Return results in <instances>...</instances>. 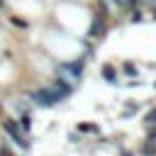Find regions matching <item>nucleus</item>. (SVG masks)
I'll return each mask as SVG.
<instances>
[{
	"mask_svg": "<svg viewBox=\"0 0 156 156\" xmlns=\"http://www.w3.org/2000/svg\"><path fill=\"white\" fill-rule=\"evenodd\" d=\"M122 71H124V73H127V76H132V78H136V73H139V71H136V66H134V63H124V66H122Z\"/></svg>",
	"mask_w": 156,
	"mask_h": 156,
	"instance_id": "obj_9",
	"label": "nucleus"
},
{
	"mask_svg": "<svg viewBox=\"0 0 156 156\" xmlns=\"http://www.w3.org/2000/svg\"><path fill=\"white\" fill-rule=\"evenodd\" d=\"M129 22H132V24H139V22H144V10H141V7H134V10H129Z\"/></svg>",
	"mask_w": 156,
	"mask_h": 156,
	"instance_id": "obj_6",
	"label": "nucleus"
},
{
	"mask_svg": "<svg viewBox=\"0 0 156 156\" xmlns=\"http://www.w3.org/2000/svg\"><path fill=\"white\" fill-rule=\"evenodd\" d=\"M2 129H5V134L22 149V151H29V141L24 139V132H22V127H20V122L17 119H10V117H5L2 119Z\"/></svg>",
	"mask_w": 156,
	"mask_h": 156,
	"instance_id": "obj_1",
	"label": "nucleus"
},
{
	"mask_svg": "<svg viewBox=\"0 0 156 156\" xmlns=\"http://www.w3.org/2000/svg\"><path fill=\"white\" fill-rule=\"evenodd\" d=\"M144 124H146V127H149V124H156V107L144 115Z\"/></svg>",
	"mask_w": 156,
	"mask_h": 156,
	"instance_id": "obj_10",
	"label": "nucleus"
},
{
	"mask_svg": "<svg viewBox=\"0 0 156 156\" xmlns=\"http://www.w3.org/2000/svg\"><path fill=\"white\" fill-rule=\"evenodd\" d=\"M139 151H141V154H156V139H146Z\"/></svg>",
	"mask_w": 156,
	"mask_h": 156,
	"instance_id": "obj_8",
	"label": "nucleus"
},
{
	"mask_svg": "<svg viewBox=\"0 0 156 156\" xmlns=\"http://www.w3.org/2000/svg\"><path fill=\"white\" fill-rule=\"evenodd\" d=\"M0 7H2V0H0Z\"/></svg>",
	"mask_w": 156,
	"mask_h": 156,
	"instance_id": "obj_13",
	"label": "nucleus"
},
{
	"mask_svg": "<svg viewBox=\"0 0 156 156\" xmlns=\"http://www.w3.org/2000/svg\"><path fill=\"white\" fill-rule=\"evenodd\" d=\"M17 122H20V127H22V132L27 134V132L32 129V112H29V110H22V112H20V119H17Z\"/></svg>",
	"mask_w": 156,
	"mask_h": 156,
	"instance_id": "obj_5",
	"label": "nucleus"
},
{
	"mask_svg": "<svg viewBox=\"0 0 156 156\" xmlns=\"http://www.w3.org/2000/svg\"><path fill=\"white\" fill-rule=\"evenodd\" d=\"M10 22H12V24H15V27H20V29H27V27H29V22H24V20H22V17H12V20H10Z\"/></svg>",
	"mask_w": 156,
	"mask_h": 156,
	"instance_id": "obj_11",
	"label": "nucleus"
},
{
	"mask_svg": "<svg viewBox=\"0 0 156 156\" xmlns=\"http://www.w3.org/2000/svg\"><path fill=\"white\" fill-rule=\"evenodd\" d=\"M100 76H102L107 83H112V85L117 83V71H115V66H107V63H105V66L100 68Z\"/></svg>",
	"mask_w": 156,
	"mask_h": 156,
	"instance_id": "obj_4",
	"label": "nucleus"
},
{
	"mask_svg": "<svg viewBox=\"0 0 156 156\" xmlns=\"http://www.w3.org/2000/svg\"><path fill=\"white\" fill-rule=\"evenodd\" d=\"M78 132H83V134H100V127L98 124H88V122H83V124H78Z\"/></svg>",
	"mask_w": 156,
	"mask_h": 156,
	"instance_id": "obj_7",
	"label": "nucleus"
},
{
	"mask_svg": "<svg viewBox=\"0 0 156 156\" xmlns=\"http://www.w3.org/2000/svg\"><path fill=\"white\" fill-rule=\"evenodd\" d=\"M83 66H85V56H80L76 61H68V63H58V68H56L58 73L56 76H61L66 80H78L83 76Z\"/></svg>",
	"mask_w": 156,
	"mask_h": 156,
	"instance_id": "obj_2",
	"label": "nucleus"
},
{
	"mask_svg": "<svg viewBox=\"0 0 156 156\" xmlns=\"http://www.w3.org/2000/svg\"><path fill=\"white\" fill-rule=\"evenodd\" d=\"M68 136H71V141H73V144H78V141H80V134H78V132H71Z\"/></svg>",
	"mask_w": 156,
	"mask_h": 156,
	"instance_id": "obj_12",
	"label": "nucleus"
},
{
	"mask_svg": "<svg viewBox=\"0 0 156 156\" xmlns=\"http://www.w3.org/2000/svg\"><path fill=\"white\" fill-rule=\"evenodd\" d=\"M29 100H32L34 105H39V107H54V105H58V102H61V98H58L51 88L32 90V93H29Z\"/></svg>",
	"mask_w": 156,
	"mask_h": 156,
	"instance_id": "obj_3",
	"label": "nucleus"
}]
</instances>
